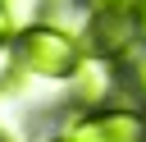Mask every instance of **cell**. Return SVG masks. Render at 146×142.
Segmentation results:
<instances>
[{"instance_id":"obj_1","label":"cell","mask_w":146,"mask_h":142,"mask_svg":"<svg viewBox=\"0 0 146 142\" xmlns=\"http://www.w3.org/2000/svg\"><path fill=\"white\" fill-rule=\"evenodd\" d=\"M18 60H23L32 73H41V78H68V73L82 64V46H78L68 32H59V27L32 23V27H23V37H18Z\"/></svg>"},{"instance_id":"obj_2","label":"cell","mask_w":146,"mask_h":142,"mask_svg":"<svg viewBox=\"0 0 146 142\" xmlns=\"http://www.w3.org/2000/svg\"><path fill=\"white\" fill-rule=\"evenodd\" d=\"M73 142H146V119L128 110H96L68 128Z\"/></svg>"},{"instance_id":"obj_3","label":"cell","mask_w":146,"mask_h":142,"mask_svg":"<svg viewBox=\"0 0 146 142\" xmlns=\"http://www.w3.org/2000/svg\"><path fill=\"white\" fill-rule=\"evenodd\" d=\"M132 32H137V14H110V9L91 14V41L100 55H123L132 46Z\"/></svg>"},{"instance_id":"obj_4","label":"cell","mask_w":146,"mask_h":142,"mask_svg":"<svg viewBox=\"0 0 146 142\" xmlns=\"http://www.w3.org/2000/svg\"><path fill=\"white\" fill-rule=\"evenodd\" d=\"M105 92H110V69H105V64H87V69L78 73V96H82L87 105H96Z\"/></svg>"},{"instance_id":"obj_5","label":"cell","mask_w":146,"mask_h":142,"mask_svg":"<svg viewBox=\"0 0 146 142\" xmlns=\"http://www.w3.org/2000/svg\"><path fill=\"white\" fill-rule=\"evenodd\" d=\"M137 5H146V0H91V14H96V9H110V14H137Z\"/></svg>"},{"instance_id":"obj_6","label":"cell","mask_w":146,"mask_h":142,"mask_svg":"<svg viewBox=\"0 0 146 142\" xmlns=\"http://www.w3.org/2000/svg\"><path fill=\"white\" fill-rule=\"evenodd\" d=\"M9 78H14V46L0 41V82H9Z\"/></svg>"},{"instance_id":"obj_7","label":"cell","mask_w":146,"mask_h":142,"mask_svg":"<svg viewBox=\"0 0 146 142\" xmlns=\"http://www.w3.org/2000/svg\"><path fill=\"white\" fill-rule=\"evenodd\" d=\"M9 14H27V9H36V0H0Z\"/></svg>"},{"instance_id":"obj_8","label":"cell","mask_w":146,"mask_h":142,"mask_svg":"<svg viewBox=\"0 0 146 142\" xmlns=\"http://www.w3.org/2000/svg\"><path fill=\"white\" fill-rule=\"evenodd\" d=\"M9 23H14V14H9V9H5V5H0V41H5V37H9Z\"/></svg>"},{"instance_id":"obj_9","label":"cell","mask_w":146,"mask_h":142,"mask_svg":"<svg viewBox=\"0 0 146 142\" xmlns=\"http://www.w3.org/2000/svg\"><path fill=\"white\" fill-rule=\"evenodd\" d=\"M137 87H141V96H146V60L137 64Z\"/></svg>"},{"instance_id":"obj_10","label":"cell","mask_w":146,"mask_h":142,"mask_svg":"<svg viewBox=\"0 0 146 142\" xmlns=\"http://www.w3.org/2000/svg\"><path fill=\"white\" fill-rule=\"evenodd\" d=\"M55 142H73V137H55Z\"/></svg>"}]
</instances>
